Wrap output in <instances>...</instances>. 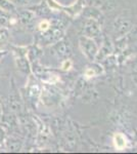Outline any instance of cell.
Listing matches in <instances>:
<instances>
[{
  "label": "cell",
  "instance_id": "e0dca14e",
  "mask_svg": "<svg viewBox=\"0 0 137 154\" xmlns=\"http://www.w3.org/2000/svg\"><path fill=\"white\" fill-rule=\"evenodd\" d=\"M114 143L117 149L123 150V149L126 147V144H127L126 138L122 135V134H116V135L114 136Z\"/></svg>",
  "mask_w": 137,
  "mask_h": 154
},
{
  "label": "cell",
  "instance_id": "7c38bea8",
  "mask_svg": "<svg viewBox=\"0 0 137 154\" xmlns=\"http://www.w3.org/2000/svg\"><path fill=\"white\" fill-rule=\"evenodd\" d=\"M43 54L42 48L40 45L37 43H34L33 45L28 46V53H27V58L30 61V63H34V62H39V60Z\"/></svg>",
  "mask_w": 137,
  "mask_h": 154
},
{
  "label": "cell",
  "instance_id": "9c48e42d",
  "mask_svg": "<svg viewBox=\"0 0 137 154\" xmlns=\"http://www.w3.org/2000/svg\"><path fill=\"white\" fill-rule=\"evenodd\" d=\"M3 144L7 150L12 151V152H19V151L22 150V148L24 146L23 140L14 135L6 136L5 139H4Z\"/></svg>",
  "mask_w": 137,
  "mask_h": 154
},
{
  "label": "cell",
  "instance_id": "5b68a950",
  "mask_svg": "<svg viewBox=\"0 0 137 154\" xmlns=\"http://www.w3.org/2000/svg\"><path fill=\"white\" fill-rule=\"evenodd\" d=\"M28 77V82H27V85L25 88V91H26V96L30 103L35 105L38 102L39 99H40L42 86L34 78L33 74H30Z\"/></svg>",
  "mask_w": 137,
  "mask_h": 154
},
{
  "label": "cell",
  "instance_id": "4fadbf2b",
  "mask_svg": "<svg viewBox=\"0 0 137 154\" xmlns=\"http://www.w3.org/2000/svg\"><path fill=\"white\" fill-rule=\"evenodd\" d=\"M115 31L116 33H118L120 36L125 35L126 33H128L132 28V25L129 21L124 19H119L118 21H116V23L114 25Z\"/></svg>",
  "mask_w": 137,
  "mask_h": 154
},
{
  "label": "cell",
  "instance_id": "7a4b0ae2",
  "mask_svg": "<svg viewBox=\"0 0 137 154\" xmlns=\"http://www.w3.org/2000/svg\"><path fill=\"white\" fill-rule=\"evenodd\" d=\"M7 109L16 114L23 112L24 109L23 97L21 95L19 89L17 88L13 78H11L10 88H9V95L8 99H7Z\"/></svg>",
  "mask_w": 137,
  "mask_h": 154
},
{
  "label": "cell",
  "instance_id": "cb8c5ba5",
  "mask_svg": "<svg viewBox=\"0 0 137 154\" xmlns=\"http://www.w3.org/2000/svg\"><path fill=\"white\" fill-rule=\"evenodd\" d=\"M135 80L137 81V65L135 67Z\"/></svg>",
  "mask_w": 137,
  "mask_h": 154
},
{
  "label": "cell",
  "instance_id": "d6986e66",
  "mask_svg": "<svg viewBox=\"0 0 137 154\" xmlns=\"http://www.w3.org/2000/svg\"><path fill=\"white\" fill-rule=\"evenodd\" d=\"M17 7H29L39 3L42 0H11Z\"/></svg>",
  "mask_w": 137,
  "mask_h": 154
},
{
  "label": "cell",
  "instance_id": "3957f363",
  "mask_svg": "<svg viewBox=\"0 0 137 154\" xmlns=\"http://www.w3.org/2000/svg\"><path fill=\"white\" fill-rule=\"evenodd\" d=\"M16 17L19 26L28 30H32L35 28V25L37 23V18H38L36 14L32 9H30L29 7L23 9H17Z\"/></svg>",
  "mask_w": 137,
  "mask_h": 154
},
{
  "label": "cell",
  "instance_id": "603a6c76",
  "mask_svg": "<svg viewBox=\"0 0 137 154\" xmlns=\"http://www.w3.org/2000/svg\"><path fill=\"white\" fill-rule=\"evenodd\" d=\"M3 111H4V107H3V103H2V100H1V97H0V119L2 117Z\"/></svg>",
  "mask_w": 137,
  "mask_h": 154
},
{
  "label": "cell",
  "instance_id": "52a82bcc",
  "mask_svg": "<svg viewBox=\"0 0 137 154\" xmlns=\"http://www.w3.org/2000/svg\"><path fill=\"white\" fill-rule=\"evenodd\" d=\"M101 34L100 24L93 19H86L83 24V35L94 39Z\"/></svg>",
  "mask_w": 137,
  "mask_h": 154
},
{
  "label": "cell",
  "instance_id": "2e32d148",
  "mask_svg": "<svg viewBox=\"0 0 137 154\" xmlns=\"http://www.w3.org/2000/svg\"><path fill=\"white\" fill-rule=\"evenodd\" d=\"M83 14L86 17V19H93L98 21V19L101 17V14L99 12V11L93 8V7H87L83 11Z\"/></svg>",
  "mask_w": 137,
  "mask_h": 154
},
{
  "label": "cell",
  "instance_id": "9a60e30c",
  "mask_svg": "<svg viewBox=\"0 0 137 154\" xmlns=\"http://www.w3.org/2000/svg\"><path fill=\"white\" fill-rule=\"evenodd\" d=\"M9 38H10V32L8 28H0V48L8 44Z\"/></svg>",
  "mask_w": 137,
  "mask_h": 154
},
{
  "label": "cell",
  "instance_id": "ffe728a7",
  "mask_svg": "<svg viewBox=\"0 0 137 154\" xmlns=\"http://www.w3.org/2000/svg\"><path fill=\"white\" fill-rule=\"evenodd\" d=\"M11 14L0 11V28H8L9 29V19Z\"/></svg>",
  "mask_w": 137,
  "mask_h": 154
},
{
  "label": "cell",
  "instance_id": "8fae6325",
  "mask_svg": "<svg viewBox=\"0 0 137 154\" xmlns=\"http://www.w3.org/2000/svg\"><path fill=\"white\" fill-rule=\"evenodd\" d=\"M14 63H16V67L21 73L26 74V75H30L32 74L31 70V63L27 58V56L25 57H17L14 58Z\"/></svg>",
  "mask_w": 137,
  "mask_h": 154
},
{
  "label": "cell",
  "instance_id": "277c9868",
  "mask_svg": "<svg viewBox=\"0 0 137 154\" xmlns=\"http://www.w3.org/2000/svg\"><path fill=\"white\" fill-rule=\"evenodd\" d=\"M79 46L81 48V51L84 56L90 62H93L96 59V56L98 54V46L95 43V41L90 37L82 35L79 38Z\"/></svg>",
  "mask_w": 137,
  "mask_h": 154
},
{
  "label": "cell",
  "instance_id": "6da1fadb",
  "mask_svg": "<svg viewBox=\"0 0 137 154\" xmlns=\"http://www.w3.org/2000/svg\"><path fill=\"white\" fill-rule=\"evenodd\" d=\"M64 37V30L61 27H56L51 25V27L48 30L44 32H38L36 36V42L38 45L42 46H47V45H52L55 42H57L61 39H63Z\"/></svg>",
  "mask_w": 137,
  "mask_h": 154
},
{
  "label": "cell",
  "instance_id": "d4e9b609",
  "mask_svg": "<svg viewBox=\"0 0 137 154\" xmlns=\"http://www.w3.org/2000/svg\"><path fill=\"white\" fill-rule=\"evenodd\" d=\"M0 69H1V64H0Z\"/></svg>",
  "mask_w": 137,
  "mask_h": 154
},
{
  "label": "cell",
  "instance_id": "44dd1931",
  "mask_svg": "<svg viewBox=\"0 0 137 154\" xmlns=\"http://www.w3.org/2000/svg\"><path fill=\"white\" fill-rule=\"evenodd\" d=\"M73 67V62L69 59H64L63 60V62H61V69L63 71H69L70 69Z\"/></svg>",
  "mask_w": 137,
  "mask_h": 154
},
{
  "label": "cell",
  "instance_id": "5bb4252c",
  "mask_svg": "<svg viewBox=\"0 0 137 154\" xmlns=\"http://www.w3.org/2000/svg\"><path fill=\"white\" fill-rule=\"evenodd\" d=\"M19 7H17L11 0H0V11L6 12L8 14H16Z\"/></svg>",
  "mask_w": 137,
  "mask_h": 154
},
{
  "label": "cell",
  "instance_id": "ba28073f",
  "mask_svg": "<svg viewBox=\"0 0 137 154\" xmlns=\"http://www.w3.org/2000/svg\"><path fill=\"white\" fill-rule=\"evenodd\" d=\"M40 98L42 99V102H43L45 105L52 106L58 102L59 96H58V94H57V91H54L53 88H48V86H42Z\"/></svg>",
  "mask_w": 137,
  "mask_h": 154
},
{
  "label": "cell",
  "instance_id": "ac0fdd59",
  "mask_svg": "<svg viewBox=\"0 0 137 154\" xmlns=\"http://www.w3.org/2000/svg\"><path fill=\"white\" fill-rule=\"evenodd\" d=\"M51 27V22L49 19H42L41 21L37 22L35 25V29L38 32H44Z\"/></svg>",
  "mask_w": 137,
  "mask_h": 154
},
{
  "label": "cell",
  "instance_id": "8992f818",
  "mask_svg": "<svg viewBox=\"0 0 137 154\" xmlns=\"http://www.w3.org/2000/svg\"><path fill=\"white\" fill-rule=\"evenodd\" d=\"M51 51L59 59H69L72 56V45L67 39H61L51 45Z\"/></svg>",
  "mask_w": 137,
  "mask_h": 154
},
{
  "label": "cell",
  "instance_id": "484cf974",
  "mask_svg": "<svg viewBox=\"0 0 137 154\" xmlns=\"http://www.w3.org/2000/svg\"><path fill=\"white\" fill-rule=\"evenodd\" d=\"M1 146H2V145H1V144H0V147H1Z\"/></svg>",
  "mask_w": 137,
  "mask_h": 154
},
{
  "label": "cell",
  "instance_id": "7402d4cb",
  "mask_svg": "<svg viewBox=\"0 0 137 154\" xmlns=\"http://www.w3.org/2000/svg\"><path fill=\"white\" fill-rule=\"evenodd\" d=\"M8 54V51H6V49H4V48H0V61L1 60H3L5 57Z\"/></svg>",
  "mask_w": 137,
  "mask_h": 154
},
{
  "label": "cell",
  "instance_id": "30bf717a",
  "mask_svg": "<svg viewBox=\"0 0 137 154\" xmlns=\"http://www.w3.org/2000/svg\"><path fill=\"white\" fill-rule=\"evenodd\" d=\"M30 9H32L37 17H41L43 19H47V17H49L51 14V9L48 6V4L46 3L45 0H42L39 3L35 4V5L29 6Z\"/></svg>",
  "mask_w": 137,
  "mask_h": 154
}]
</instances>
